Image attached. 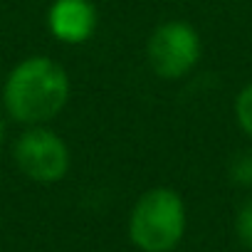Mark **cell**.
Wrapping results in <instances>:
<instances>
[{"label": "cell", "mask_w": 252, "mask_h": 252, "mask_svg": "<svg viewBox=\"0 0 252 252\" xmlns=\"http://www.w3.org/2000/svg\"><path fill=\"white\" fill-rule=\"evenodd\" d=\"M72 94L67 69L47 57L30 55L20 60L3 82V109L5 116L20 126H50L55 121Z\"/></svg>", "instance_id": "obj_1"}, {"label": "cell", "mask_w": 252, "mask_h": 252, "mask_svg": "<svg viewBox=\"0 0 252 252\" xmlns=\"http://www.w3.org/2000/svg\"><path fill=\"white\" fill-rule=\"evenodd\" d=\"M188 227V210L178 190L156 186L144 190L129 213V240L139 252H173Z\"/></svg>", "instance_id": "obj_2"}, {"label": "cell", "mask_w": 252, "mask_h": 252, "mask_svg": "<svg viewBox=\"0 0 252 252\" xmlns=\"http://www.w3.org/2000/svg\"><path fill=\"white\" fill-rule=\"evenodd\" d=\"M203 57L200 32L188 20H166L146 40V62L158 79L176 82L188 77Z\"/></svg>", "instance_id": "obj_3"}, {"label": "cell", "mask_w": 252, "mask_h": 252, "mask_svg": "<svg viewBox=\"0 0 252 252\" xmlns=\"http://www.w3.org/2000/svg\"><path fill=\"white\" fill-rule=\"evenodd\" d=\"M13 163L32 183H60L72 166L67 141L50 126H25L13 141Z\"/></svg>", "instance_id": "obj_4"}, {"label": "cell", "mask_w": 252, "mask_h": 252, "mask_svg": "<svg viewBox=\"0 0 252 252\" xmlns=\"http://www.w3.org/2000/svg\"><path fill=\"white\" fill-rule=\"evenodd\" d=\"M99 28V10L92 0H52L47 30L62 45H84Z\"/></svg>", "instance_id": "obj_5"}, {"label": "cell", "mask_w": 252, "mask_h": 252, "mask_svg": "<svg viewBox=\"0 0 252 252\" xmlns=\"http://www.w3.org/2000/svg\"><path fill=\"white\" fill-rule=\"evenodd\" d=\"M227 176L235 186L240 188H252V146L240 149L230 163H227Z\"/></svg>", "instance_id": "obj_6"}, {"label": "cell", "mask_w": 252, "mask_h": 252, "mask_svg": "<svg viewBox=\"0 0 252 252\" xmlns=\"http://www.w3.org/2000/svg\"><path fill=\"white\" fill-rule=\"evenodd\" d=\"M232 109H235V121H237V126H240V131H242L247 139H252V82L245 84V87L237 92Z\"/></svg>", "instance_id": "obj_7"}, {"label": "cell", "mask_w": 252, "mask_h": 252, "mask_svg": "<svg viewBox=\"0 0 252 252\" xmlns=\"http://www.w3.org/2000/svg\"><path fill=\"white\" fill-rule=\"evenodd\" d=\"M235 232H237V240L252 250V195L240 205L237 215H235Z\"/></svg>", "instance_id": "obj_8"}, {"label": "cell", "mask_w": 252, "mask_h": 252, "mask_svg": "<svg viewBox=\"0 0 252 252\" xmlns=\"http://www.w3.org/2000/svg\"><path fill=\"white\" fill-rule=\"evenodd\" d=\"M5 136H8V124H5V116H0V146L5 144Z\"/></svg>", "instance_id": "obj_9"}]
</instances>
